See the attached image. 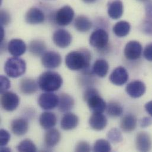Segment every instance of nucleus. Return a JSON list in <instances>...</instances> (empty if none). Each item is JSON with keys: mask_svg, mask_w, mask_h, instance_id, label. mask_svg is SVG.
I'll use <instances>...</instances> for the list:
<instances>
[{"mask_svg": "<svg viewBox=\"0 0 152 152\" xmlns=\"http://www.w3.org/2000/svg\"><path fill=\"white\" fill-rule=\"evenodd\" d=\"M91 55L88 50L72 51L65 58L66 66L72 71H79L88 68L90 65Z\"/></svg>", "mask_w": 152, "mask_h": 152, "instance_id": "nucleus-1", "label": "nucleus"}, {"mask_svg": "<svg viewBox=\"0 0 152 152\" xmlns=\"http://www.w3.org/2000/svg\"><path fill=\"white\" fill-rule=\"evenodd\" d=\"M37 83L42 91L51 92L58 91L61 87L63 79L59 74L52 71H47L40 75Z\"/></svg>", "mask_w": 152, "mask_h": 152, "instance_id": "nucleus-2", "label": "nucleus"}, {"mask_svg": "<svg viewBox=\"0 0 152 152\" xmlns=\"http://www.w3.org/2000/svg\"><path fill=\"white\" fill-rule=\"evenodd\" d=\"M83 99L86 102L90 110L94 113H102L107 108L105 101L99 95L98 92L94 88L87 89L84 93Z\"/></svg>", "mask_w": 152, "mask_h": 152, "instance_id": "nucleus-3", "label": "nucleus"}, {"mask_svg": "<svg viewBox=\"0 0 152 152\" xmlns=\"http://www.w3.org/2000/svg\"><path fill=\"white\" fill-rule=\"evenodd\" d=\"M4 70L7 76L12 78L18 77L26 72V62L18 57L10 58L6 61Z\"/></svg>", "mask_w": 152, "mask_h": 152, "instance_id": "nucleus-4", "label": "nucleus"}, {"mask_svg": "<svg viewBox=\"0 0 152 152\" xmlns=\"http://www.w3.org/2000/svg\"><path fill=\"white\" fill-rule=\"evenodd\" d=\"M75 12L72 7L65 5L61 8L55 14V20L57 24L61 26L69 25L73 20Z\"/></svg>", "mask_w": 152, "mask_h": 152, "instance_id": "nucleus-5", "label": "nucleus"}, {"mask_svg": "<svg viewBox=\"0 0 152 152\" xmlns=\"http://www.w3.org/2000/svg\"><path fill=\"white\" fill-rule=\"evenodd\" d=\"M109 37L107 32L101 28L95 30L89 37L90 45L95 48L101 49L105 48L108 43Z\"/></svg>", "mask_w": 152, "mask_h": 152, "instance_id": "nucleus-6", "label": "nucleus"}, {"mask_svg": "<svg viewBox=\"0 0 152 152\" xmlns=\"http://www.w3.org/2000/svg\"><path fill=\"white\" fill-rule=\"evenodd\" d=\"M59 100V98L58 95L47 92L40 95L38 99V104L42 109L50 110L58 106Z\"/></svg>", "mask_w": 152, "mask_h": 152, "instance_id": "nucleus-7", "label": "nucleus"}, {"mask_svg": "<svg viewBox=\"0 0 152 152\" xmlns=\"http://www.w3.org/2000/svg\"><path fill=\"white\" fill-rule=\"evenodd\" d=\"M20 99L18 96L12 92H5L2 94L1 104L2 108L7 111L15 110L19 104Z\"/></svg>", "mask_w": 152, "mask_h": 152, "instance_id": "nucleus-8", "label": "nucleus"}, {"mask_svg": "<svg viewBox=\"0 0 152 152\" xmlns=\"http://www.w3.org/2000/svg\"><path fill=\"white\" fill-rule=\"evenodd\" d=\"M62 63V58L59 53L54 51L45 52L42 56V64L46 68L54 69L59 67Z\"/></svg>", "mask_w": 152, "mask_h": 152, "instance_id": "nucleus-9", "label": "nucleus"}, {"mask_svg": "<svg viewBox=\"0 0 152 152\" xmlns=\"http://www.w3.org/2000/svg\"><path fill=\"white\" fill-rule=\"evenodd\" d=\"M124 56L128 60L134 61L139 59L142 53V46L137 41H130L124 49Z\"/></svg>", "mask_w": 152, "mask_h": 152, "instance_id": "nucleus-10", "label": "nucleus"}, {"mask_svg": "<svg viewBox=\"0 0 152 152\" xmlns=\"http://www.w3.org/2000/svg\"><path fill=\"white\" fill-rule=\"evenodd\" d=\"M53 40L54 43L59 48H66L71 45L72 37L68 31L64 29H59L54 33Z\"/></svg>", "mask_w": 152, "mask_h": 152, "instance_id": "nucleus-11", "label": "nucleus"}, {"mask_svg": "<svg viewBox=\"0 0 152 152\" xmlns=\"http://www.w3.org/2000/svg\"><path fill=\"white\" fill-rule=\"evenodd\" d=\"M146 85L140 80H134L129 83L126 91L127 94L133 98H137L142 96L146 91Z\"/></svg>", "mask_w": 152, "mask_h": 152, "instance_id": "nucleus-12", "label": "nucleus"}, {"mask_svg": "<svg viewBox=\"0 0 152 152\" xmlns=\"http://www.w3.org/2000/svg\"><path fill=\"white\" fill-rule=\"evenodd\" d=\"M128 79V72L127 70L122 66H119L115 68L110 76V80L111 82L117 86H121L125 84Z\"/></svg>", "mask_w": 152, "mask_h": 152, "instance_id": "nucleus-13", "label": "nucleus"}, {"mask_svg": "<svg viewBox=\"0 0 152 152\" xmlns=\"http://www.w3.org/2000/svg\"><path fill=\"white\" fill-rule=\"evenodd\" d=\"M26 23L30 24H39L45 20V15L43 11L38 8H31L25 15Z\"/></svg>", "mask_w": 152, "mask_h": 152, "instance_id": "nucleus-14", "label": "nucleus"}, {"mask_svg": "<svg viewBox=\"0 0 152 152\" xmlns=\"http://www.w3.org/2000/svg\"><path fill=\"white\" fill-rule=\"evenodd\" d=\"M89 124L92 129L96 131H101L106 127L107 119L102 113H94L89 118Z\"/></svg>", "mask_w": 152, "mask_h": 152, "instance_id": "nucleus-15", "label": "nucleus"}, {"mask_svg": "<svg viewBox=\"0 0 152 152\" xmlns=\"http://www.w3.org/2000/svg\"><path fill=\"white\" fill-rule=\"evenodd\" d=\"M8 50L13 56H20L26 52V45L21 39H12L8 43Z\"/></svg>", "mask_w": 152, "mask_h": 152, "instance_id": "nucleus-16", "label": "nucleus"}, {"mask_svg": "<svg viewBox=\"0 0 152 152\" xmlns=\"http://www.w3.org/2000/svg\"><path fill=\"white\" fill-rule=\"evenodd\" d=\"M136 143L137 149L141 152H148L152 148L151 138L146 132H140L137 134Z\"/></svg>", "mask_w": 152, "mask_h": 152, "instance_id": "nucleus-17", "label": "nucleus"}, {"mask_svg": "<svg viewBox=\"0 0 152 152\" xmlns=\"http://www.w3.org/2000/svg\"><path fill=\"white\" fill-rule=\"evenodd\" d=\"M123 13V4L121 0H113L108 5V14L114 20L120 18Z\"/></svg>", "mask_w": 152, "mask_h": 152, "instance_id": "nucleus-18", "label": "nucleus"}, {"mask_svg": "<svg viewBox=\"0 0 152 152\" xmlns=\"http://www.w3.org/2000/svg\"><path fill=\"white\" fill-rule=\"evenodd\" d=\"M11 129L16 136H23L28 130V122L23 118L15 119L11 123Z\"/></svg>", "mask_w": 152, "mask_h": 152, "instance_id": "nucleus-19", "label": "nucleus"}, {"mask_svg": "<svg viewBox=\"0 0 152 152\" xmlns=\"http://www.w3.org/2000/svg\"><path fill=\"white\" fill-rule=\"evenodd\" d=\"M57 123L56 115L51 112H44L39 117L40 125L45 130L54 127Z\"/></svg>", "mask_w": 152, "mask_h": 152, "instance_id": "nucleus-20", "label": "nucleus"}, {"mask_svg": "<svg viewBox=\"0 0 152 152\" xmlns=\"http://www.w3.org/2000/svg\"><path fill=\"white\" fill-rule=\"evenodd\" d=\"M79 123V118L75 114L68 113L64 115L61 121V126L64 130H71L75 129Z\"/></svg>", "mask_w": 152, "mask_h": 152, "instance_id": "nucleus-21", "label": "nucleus"}, {"mask_svg": "<svg viewBox=\"0 0 152 152\" xmlns=\"http://www.w3.org/2000/svg\"><path fill=\"white\" fill-rule=\"evenodd\" d=\"M20 89L24 95H31L37 90V85L34 80L31 78H24L20 82Z\"/></svg>", "mask_w": 152, "mask_h": 152, "instance_id": "nucleus-22", "label": "nucleus"}, {"mask_svg": "<svg viewBox=\"0 0 152 152\" xmlns=\"http://www.w3.org/2000/svg\"><path fill=\"white\" fill-rule=\"evenodd\" d=\"M58 108L61 112H67L74 106V100L72 96L66 94H62L59 96Z\"/></svg>", "mask_w": 152, "mask_h": 152, "instance_id": "nucleus-23", "label": "nucleus"}, {"mask_svg": "<svg viewBox=\"0 0 152 152\" xmlns=\"http://www.w3.org/2000/svg\"><path fill=\"white\" fill-rule=\"evenodd\" d=\"M61 135L56 129H50L45 134V142L49 148H53L56 146L61 140Z\"/></svg>", "mask_w": 152, "mask_h": 152, "instance_id": "nucleus-24", "label": "nucleus"}, {"mask_svg": "<svg viewBox=\"0 0 152 152\" xmlns=\"http://www.w3.org/2000/svg\"><path fill=\"white\" fill-rule=\"evenodd\" d=\"M137 126V119L133 115H126L121 120L120 127L126 133H130L135 130Z\"/></svg>", "mask_w": 152, "mask_h": 152, "instance_id": "nucleus-25", "label": "nucleus"}, {"mask_svg": "<svg viewBox=\"0 0 152 152\" xmlns=\"http://www.w3.org/2000/svg\"><path fill=\"white\" fill-rule=\"evenodd\" d=\"M74 26L78 31L85 33L91 28L92 23L86 16L79 15L75 20Z\"/></svg>", "mask_w": 152, "mask_h": 152, "instance_id": "nucleus-26", "label": "nucleus"}, {"mask_svg": "<svg viewBox=\"0 0 152 152\" xmlns=\"http://www.w3.org/2000/svg\"><path fill=\"white\" fill-rule=\"evenodd\" d=\"M46 49L45 42L40 40H34L30 43L28 46L30 52L35 56L43 55L45 53Z\"/></svg>", "mask_w": 152, "mask_h": 152, "instance_id": "nucleus-27", "label": "nucleus"}, {"mask_svg": "<svg viewBox=\"0 0 152 152\" xmlns=\"http://www.w3.org/2000/svg\"><path fill=\"white\" fill-rule=\"evenodd\" d=\"M109 69L107 62L104 59H98L95 61L93 66L94 72L99 77H103L107 75Z\"/></svg>", "mask_w": 152, "mask_h": 152, "instance_id": "nucleus-28", "label": "nucleus"}, {"mask_svg": "<svg viewBox=\"0 0 152 152\" xmlns=\"http://www.w3.org/2000/svg\"><path fill=\"white\" fill-rule=\"evenodd\" d=\"M131 28L129 23L121 21L115 24L113 27V32L118 37H123L126 36L130 32Z\"/></svg>", "mask_w": 152, "mask_h": 152, "instance_id": "nucleus-29", "label": "nucleus"}, {"mask_svg": "<svg viewBox=\"0 0 152 152\" xmlns=\"http://www.w3.org/2000/svg\"><path fill=\"white\" fill-rule=\"evenodd\" d=\"M107 111L108 114L113 117H117L120 116L123 112V107L117 102L111 101L107 106Z\"/></svg>", "mask_w": 152, "mask_h": 152, "instance_id": "nucleus-30", "label": "nucleus"}, {"mask_svg": "<svg viewBox=\"0 0 152 152\" xmlns=\"http://www.w3.org/2000/svg\"><path fill=\"white\" fill-rule=\"evenodd\" d=\"M17 148L19 152H34L36 151V145L29 139H25L21 141L17 146Z\"/></svg>", "mask_w": 152, "mask_h": 152, "instance_id": "nucleus-31", "label": "nucleus"}, {"mask_svg": "<svg viewBox=\"0 0 152 152\" xmlns=\"http://www.w3.org/2000/svg\"><path fill=\"white\" fill-rule=\"evenodd\" d=\"M111 151V145L109 142L104 139H99L96 141L94 145V152H108Z\"/></svg>", "mask_w": 152, "mask_h": 152, "instance_id": "nucleus-32", "label": "nucleus"}, {"mask_svg": "<svg viewBox=\"0 0 152 152\" xmlns=\"http://www.w3.org/2000/svg\"><path fill=\"white\" fill-rule=\"evenodd\" d=\"M108 139L113 143H118L123 140L122 134L119 130L116 128L112 129L109 131L107 134Z\"/></svg>", "mask_w": 152, "mask_h": 152, "instance_id": "nucleus-33", "label": "nucleus"}, {"mask_svg": "<svg viewBox=\"0 0 152 152\" xmlns=\"http://www.w3.org/2000/svg\"><path fill=\"white\" fill-rule=\"evenodd\" d=\"M0 83H1V94L7 92V90L11 86V83L10 80L4 75L0 76Z\"/></svg>", "mask_w": 152, "mask_h": 152, "instance_id": "nucleus-34", "label": "nucleus"}, {"mask_svg": "<svg viewBox=\"0 0 152 152\" xmlns=\"http://www.w3.org/2000/svg\"><path fill=\"white\" fill-rule=\"evenodd\" d=\"M0 139H1V146H6L10 140V134L7 130H1L0 131Z\"/></svg>", "mask_w": 152, "mask_h": 152, "instance_id": "nucleus-35", "label": "nucleus"}, {"mask_svg": "<svg viewBox=\"0 0 152 152\" xmlns=\"http://www.w3.org/2000/svg\"><path fill=\"white\" fill-rule=\"evenodd\" d=\"M91 150L89 145L86 142H79L76 146V152H89Z\"/></svg>", "mask_w": 152, "mask_h": 152, "instance_id": "nucleus-36", "label": "nucleus"}, {"mask_svg": "<svg viewBox=\"0 0 152 152\" xmlns=\"http://www.w3.org/2000/svg\"><path fill=\"white\" fill-rule=\"evenodd\" d=\"M10 21V16L9 14L4 10L1 11V26L7 25Z\"/></svg>", "mask_w": 152, "mask_h": 152, "instance_id": "nucleus-37", "label": "nucleus"}, {"mask_svg": "<svg viewBox=\"0 0 152 152\" xmlns=\"http://www.w3.org/2000/svg\"><path fill=\"white\" fill-rule=\"evenodd\" d=\"M143 55L145 58L149 61H152V43L146 46Z\"/></svg>", "mask_w": 152, "mask_h": 152, "instance_id": "nucleus-38", "label": "nucleus"}, {"mask_svg": "<svg viewBox=\"0 0 152 152\" xmlns=\"http://www.w3.org/2000/svg\"><path fill=\"white\" fill-rule=\"evenodd\" d=\"M151 18H148V20L144 23L143 30L147 34H152V21Z\"/></svg>", "mask_w": 152, "mask_h": 152, "instance_id": "nucleus-39", "label": "nucleus"}, {"mask_svg": "<svg viewBox=\"0 0 152 152\" xmlns=\"http://www.w3.org/2000/svg\"><path fill=\"white\" fill-rule=\"evenodd\" d=\"M146 14L148 18H152V0L147 2L145 7Z\"/></svg>", "mask_w": 152, "mask_h": 152, "instance_id": "nucleus-40", "label": "nucleus"}, {"mask_svg": "<svg viewBox=\"0 0 152 152\" xmlns=\"http://www.w3.org/2000/svg\"><path fill=\"white\" fill-rule=\"evenodd\" d=\"M140 126L142 127H146L152 124V119L149 117H145L140 120Z\"/></svg>", "mask_w": 152, "mask_h": 152, "instance_id": "nucleus-41", "label": "nucleus"}, {"mask_svg": "<svg viewBox=\"0 0 152 152\" xmlns=\"http://www.w3.org/2000/svg\"><path fill=\"white\" fill-rule=\"evenodd\" d=\"M146 111L152 117V101L146 103L145 105Z\"/></svg>", "mask_w": 152, "mask_h": 152, "instance_id": "nucleus-42", "label": "nucleus"}, {"mask_svg": "<svg viewBox=\"0 0 152 152\" xmlns=\"http://www.w3.org/2000/svg\"><path fill=\"white\" fill-rule=\"evenodd\" d=\"M4 37V30L3 28V26H1V42H2Z\"/></svg>", "mask_w": 152, "mask_h": 152, "instance_id": "nucleus-43", "label": "nucleus"}, {"mask_svg": "<svg viewBox=\"0 0 152 152\" xmlns=\"http://www.w3.org/2000/svg\"><path fill=\"white\" fill-rule=\"evenodd\" d=\"M97 0H82L83 2H84L86 4H91V3H94L95 2H96Z\"/></svg>", "mask_w": 152, "mask_h": 152, "instance_id": "nucleus-44", "label": "nucleus"}, {"mask_svg": "<svg viewBox=\"0 0 152 152\" xmlns=\"http://www.w3.org/2000/svg\"><path fill=\"white\" fill-rule=\"evenodd\" d=\"M1 152H4V151H6V152H10V151H11V150H10L9 149H3V148H1Z\"/></svg>", "mask_w": 152, "mask_h": 152, "instance_id": "nucleus-45", "label": "nucleus"}, {"mask_svg": "<svg viewBox=\"0 0 152 152\" xmlns=\"http://www.w3.org/2000/svg\"><path fill=\"white\" fill-rule=\"evenodd\" d=\"M138 1H140V2H148V1H149V0H138Z\"/></svg>", "mask_w": 152, "mask_h": 152, "instance_id": "nucleus-46", "label": "nucleus"}]
</instances>
